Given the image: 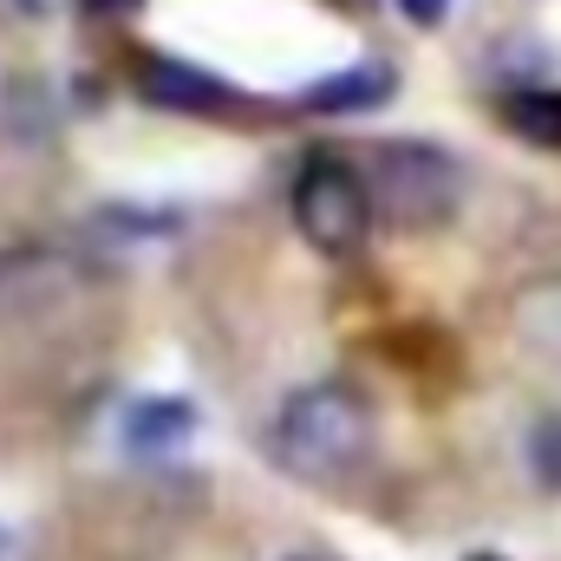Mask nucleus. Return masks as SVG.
I'll return each instance as SVG.
<instances>
[{"mask_svg":"<svg viewBox=\"0 0 561 561\" xmlns=\"http://www.w3.org/2000/svg\"><path fill=\"white\" fill-rule=\"evenodd\" d=\"M373 450V412L346 379L300 386L268 424V457L294 483H340Z\"/></svg>","mask_w":561,"mask_h":561,"instance_id":"nucleus-1","label":"nucleus"},{"mask_svg":"<svg viewBox=\"0 0 561 561\" xmlns=\"http://www.w3.org/2000/svg\"><path fill=\"white\" fill-rule=\"evenodd\" d=\"M463 203V170L450 150L437 144H412V138H392L373 150V209L392 222V229H437L450 222Z\"/></svg>","mask_w":561,"mask_h":561,"instance_id":"nucleus-2","label":"nucleus"},{"mask_svg":"<svg viewBox=\"0 0 561 561\" xmlns=\"http://www.w3.org/2000/svg\"><path fill=\"white\" fill-rule=\"evenodd\" d=\"M373 183L346 157H307L294 176V229L320 255H353L373 229Z\"/></svg>","mask_w":561,"mask_h":561,"instance_id":"nucleus-3","label":"nucleus"},{"mask_svg":"<svg viewBox=\"0 0 561 561\" xmlns=\"http://www.w3.org/2000/svg\"><path fill=\"white\" fill-rule=\"evenodd\" d=\"M85 268L59 249H13L0 255V320L7 327H33L46 313H59L79 294Z\"/></svg>","mask_w":561,"mask_h":561,"instance_id":"nucleus-4","label":"nucleus"},{"mask_svg":"<svg viewBox=\"0 0 561 561\" xmlns=\"http://www.w3.org/2000/svg\"><path fill=\"white\" fill-rule=\"evenodd\" d=\"M144 99H150V105H170V112H222L236 92H229V85H216L203 66L157 59V66H144Z\"/></svg>","mask_w":561,"mask_h":561,"instance_id":"nucleus-5","label":"nucleus"},{"mask_svg":"<svg viewBox=\"0 0 561 561\" xmlns=\"http://www.w3.org/2000/svg\"><path fill=\"white\" fill-rule=\"evenodd\" d=\"M392 92H399V72H392V66H353V72H333V79L307 85L300 105H307V112H373V105H386Z\"/></svg>","mask_w":561,"mask_h":561,"instance_id":"nucleus-6","label":"nucleus"},{"mask_svg":"<svg viewBox=\"0 0 561 561\" xmlns=\"http://www.w3.org/2000/svg\"><path fill=\"white\" fill-rule=\"evenodd\" d=\"M196 431V405L190 399H138L125 412V444L131 450H176Z\"/></svg>","mask_w":561,"mask_h":561,"instance_id":"nucleus-7","label":"nucleus"},{"mask_svg":"<svg viewBox=\"0 0 561 561\" xmlns=\"http://www.w3.org/2000/svg\"><path fill=\"white\" fill-rule=\"evenodd\" d=\"M516 333L542 353V359H561V280H542L516 300Z\"/></svg>","mask_w":561,"mask_h":561,"instance_id":"nucleus-8","label":"nucleus"},{"mask_svg":"<svg viewBox=\"0 0 561 561\" xmlns=\"http://www.w3.org/2000/svg\"><path fill=\"white\" fill-rule=\"evenodd\" d=\"M503 118H510L516 138L561 150V92H510L503 99Z\"/></svg>","mask_w":561,"mask_h":561,"instance_id":"nucleus-9","label":"nucleus"},{"mask_svg":"<svg viewBox=\"0 0 561 561\" xmlns=\"http://www.w3.org/2000/svg\"><path fill=\"white\" fill-rule=\"evenodd\" d=\"M529 470L542 490H561V419H542L529 431Z\"/></svg>","mask_w":561,"mask_h":561,"instance_id":"nucleus-10","label":"nucleus"},{"mask_svg":"<svg viewBox=\"0 0 561 561\" xmlns=\"http://www.w3.org/2000/svg\"><path fill=\"white\" fill-rule=\"evenodd\" d=\"M399 13H405L412 26H437V20L450 13V0H399Z\"/></svg>","mask_w":561,"mask_h":561,"instance_id":"nucleus-11","label":"nucleus"},{"mask_svg":"<svg viewBox=\"0 0 561 561\" xmlns=\"http://www.w3.org/2000/svg\"><path fill=\"white\" fill-rule=\"evenodd\" d=\"M85 13H99V20H118V13H138L144 0H79Z\"/></svg>","mask_w":561,"mask_h":561,"instance_id":"nucleus-12","label":"nucleus"},{"mask_svg":"<svg viewBox=\"0 0 561 561\" xmlns=\"http://www.w3.org/2000/svg\"><path fill=\"white\" fill-rule=\"evenodd\" d=\"M0 561H7V529H0Z\"/></svg>","mask_w":561,"mask_h":561,"instance_id":"nucleus-13","label":"nucleus"}]
</instances>
